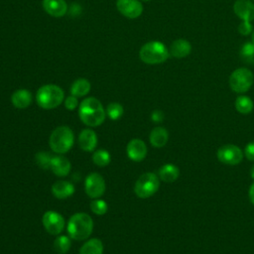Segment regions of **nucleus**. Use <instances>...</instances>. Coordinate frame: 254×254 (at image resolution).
Here are the masks:
<instances>
[{"instance_id":"28","label":"nucleus","mask_w":254,"mask_h":254,"mask_svg":"<svg viewBox=\"0 0 254 254\" xmlns=\"http://www.w3.org/2000/svg\"><path fill=\"white\" fill-rule=\"evenodd\" d=\"M106 115L111 120H118L123 115V106L118 102H111L106 107Z\"/></svg>"},{"instance_id":"31","label":"nucleus","mask_w":254,"mask_h":254,"mask_svg":"<svg viewBox=\"0 0 254 254\" xmlns=\"http://www.w3.org/2000/svg\"><path fill=\"white\" fill-rule=\"evenodd\" d=\"M64 107L67 110H74L77 107V105H78L77 97H75L73 95H69L66 98H64Z\"/></svg>"},{"instance_id":"24","label":"nucleus","mask_w":254,"mask_h":254,"mask_svg":"<svg viewBox=\"0 0 254 254\" xmlns=\"http://www.w3.org/2000/svg\"><path fill=\"white\" fill-rule=\"evenodd\" d=\"M254 103L252 99L246 95H240L235 100V108L241 114H248L253 110Z\"/></svg>"},{"instance_id":"8","label":"nucleus","mask_w":254,"mask_h":254,"mask_svg":"<svg viewBox=\"0 0 254 254\" xmlns=\"http://www.w3.org/2000/svg\"><path fill=\"white\" fill-rule=\"evenodd\" d=\"M42 223L47 232L52 235H60L65 226L64 216L55 210H47L42 217Z\"/></svg>"},{"instance_id":"26","label":"nucleus","mask_w":254,"mask_h":254,"mask_svg":"<svg viewBox=\"0 0 254 254\" xmlns=\"http://www.w3.org/2000/svg\"><path fill=\"white\" fill-rule=\"evenodd\" d=\"M110 161H111L110 153L106 150L99 149L95 151L92 155V162L98 167H105L110 163Z\"/></svg>"},{"instance_id":"20","label":"nucleus","mask_w":254,"mask_h":254,"mask_svg":"<svg viewBox=\"0 0 254 254\" xmlns=\"http://www.w3.org/2000/svg\"><path fill=\"white\" fill-rule=\"evenodd\" d=\"M168 139H169V133H168L167 129L164 127H161V126L155 127L151 131L150 136H149L150 143L155 148L164 147L167 144Z\"/></svg>"},{"instance_id":"6","label":"nucleus","mask_w":254,"mask_h":254,"mask_svg":"<svg viewBox=\"0 0 254 254\" xmlns=\"http://www.w3.org/2000/svg\"><path fill=\"white\" fill-rule=\"evenodd\" d=\"M160 187L159 177L154 173L141 175L135 183L134 191L140 198H148L155 194Z\"/></svg>"},{"instance_id":"19","label":"nucleus","mask_w":254,"mask_h":254,"mask_svg":"<svg viewBox=\"0 0 254 254\" xmlns=\"http://www.w3.org/2000/svg\"><path fill=\"white\" fill-rule=\"evenodd\" d=\"M169 52L170 55L175 58H186L191 52V45L189 41L185 39H178L172 43Z\"/></svg>"},{"instance_id":"38","label":"nucleus","mask_w":254,"mask_h":254,"mask_svg":"<svg viewBox=\"0 0 254 254\" xmlns=\"http://www.w3.org/2000/svg\"><path fill=\"white\" fill-rule=\"evenodd\" d=\"M142 1H150V0H142Z\"/></svg>"},{"instance_id":"23","label":"nucleus","mask_w":254,"mask_h":254,"mask_svg":"<svg viewBox=\"0 0 254 254\" xmlns=\"http://www.w3.org/2000/svg\"><path fill=\"white\" fill-rule=\"evenodd\" d=\"M103 244L98 238H91L84 242L79 249V254H102Z\"/></svg>"},{"instance_id":"32","label":"nucleus","mask_w":254,"mask_h":254,"mask_svg":"<svg viewBox=\"0 0 254 254\" xmlns=\"http://www.w3.org/2000/svg\"><path fill=\"white\" fill-rule=\"evenodd\" d=\"M252 25L249 21H242L238 26V32L243 36L249 35L252 32Z\"/></svg>"},{"instance_id":"11","label":"nucleus","mask_w":254,"mask_h":254,"mask_svg":"<svg viewBox=\"0 0 254 254\" xmlns=\"http://www.w3.org/2000/svg\"><path fill=\"white\" fill-rule=\"evenodd\" d=\"M117 10L126 18L136 19L143 13V5L139 0H117Z\"/></svg>"},{"instance_id":"27","label":"nucleus","mask_w":254,"mask_h":254,"mask_svg":"<svg viewBox=\"0 0 254 254\" xmlns=\"http://www.w3.org/2000/svg\"><path fill=\"white\" fill-rule=\"evenodd\" d=\"M240 57L243 62L254 64V43L253 42H246L243 44L240 50Z\"/></svg>"},{"instance_id":"35","label":"nucleus","mask_w":254,"mask_h":254,"mask_svg":"<svg viewBox=\"0 0 254 254\" xmlns=\"http://www.w3.org/2000/svg\"><path fill=\"white\" fill-rule=\"evenodd\" d=\"M249 199L251 203L254 204V183H252L249 188Z\"/></svg>"},{"instance_id":"13","label":"nucleus","mask_w":254,"mask_h":254,"mask_svg":"<svg viewBox=\"0 0 254 254\" xmlns=\"http://www.w3.org/2000/svg\"><path fill=\"white\" fill-rule=\"evenodd\" d=\"M233 10L242 21L254 20V3L250 0H237L233 5Z\"/></svg>"},{"instance_id":"7","label":"nucleus","mask_w":254,"mask_h":254,"mask_svg":"<svg viewBox=\"0 0 254 254\" xmlns=\"http://www.w3.org/2000/svg\"><path fill=\"white\" fill-rule=\"evenodd\" d=\"M254 75L252 71L246 67H239L232 71L229 76L230 88L237 93H244L252 86Z\"/></svg>"},{"instance_id":"25","label":"nucleus","mask_w":254,"mask_h":254,"mask_svg":"<svg viewBox=\"0 0 254 254\" xmlns=\"http://www.w3.org/2000/svg\"><path fill=\"white\" fill-rule=\"evenodd\" d=\"M71 246L70 237L66 235H58L54 241V249L58 254H65Z\"/></svg>"},{"instance_id":"10","label":"nucleus","mask_w":254,"mask_h":254,"mask_svg":"<svg viewBox=\"0 0 254 254\" xmlns=\"http://www.w3.org/2000/svg\"><path fill=\"white\" fill-rule=\"evenodd\" d=\"M217 159L222 164L234 166L241 163L243 153L239 147L232 144H227L221 146L217 150Z\"/></svg>"},{"instance_id":"2","label":"nucleus","mask_w":254,"mask_h":254,"mask_svg":"<svg viewBox=\"0 0 254 254\" xmlns=\"http://www.w3.org/2000/svg\"><path fill=\"white\" fill-rule=\"evenodd\" d=\"M67 234L71 239L80 241L87 239L93 230L92 218L84 212H77L72 214L66 226Z\"/></svg>"},{"instance_id":"3","label":"nucleus","mask_w":254,"mask_h":254,"mask_svg":"<svg viewBox=\"0 0 254 254\" xmlns=\"http://www.w3.org/2000/svg\"><path fill=\"white\" fill-rule=\"evenodd\" d=\"M64 100V92L59 85H42L36 93V101L43 109L57 108Z\"/></svg>"},{"instance_id":"22","label":"nucleus","mask_w":254,"mask_h":254,"mask_svg":"<svg viewBox=\"0 0 254 254\" xmlns=\"http://www.w3.org/2000/svg\"><path fill=\"white\" fill-rule=\"evenodd\" d=\"M91 84L86 78H77L75 79L70 86V94L75 97H82L88 94L90 91Z\"/></svg>"},{"instance_id":"14","label":"nucleus","mask_w":254,"mask_h":254,"mask_svg":"<svg viewBox=\"0 0 254 254\" xmlns=\"http://www.w3.org/2000/svg\"><path fill=\"white\" fill-rule=\"evenodd\" d=\"M44 10L51 16L60 18L67 12V4L64 0H43Z\"/></svg>"},{"instance_id":"5","label":"nucleus","mask_w":254,"mask_h":254,"mask_svg":"<svg viewBox=\"0 0 254 254\" xmlns=\"http://www.w3.org/2000/svg\"><path fill=\"white\" fill-rule=\"evenodd\" d=\"M74 144V135L67 126L57 127L50 135L49 145L53 152L57 154L67 153Z\"/></svg>"},{"instance_id":"9","label":"nucleus","mask_w":254,"mask_h":254,"mask_svg":"<svg viewBox=\"0 0 254 254\" xmlns=\"http://www.w3.org/2000/svg\"><path fill=\"white\" fill-rule=\"evenodd\" d=\"M105 189V181L98 173H91L84 180L85 193L91 198H99L102 196Z\"/></svg>"},{"instance_id":"18","label":"nucleus","mask_w":254,"mask_h":254,"mask_svg":"<svg viewBox=\"0 0 254 254\" xmlns=\"http://www.w3.org/2000/svg\"><path fill=\"white\" fill-rule=\"evenodd\" d=\"M33 100L32 93L25 88L17 89L16 91L13 92L11 95V102L12 104L19 109H25L27 108Z\"/></svg>"},{"instance_id":"30","label":"nucleus","mask_w":254,"mask_h":254,"mask_svg":"<svg viewBox=\"0 0 254 254\" xmlns=\"http://www.w3.org/2000/svg\"><path fill=\"white\" fill-rule=\"evenodd\" d=\"M90 209L93 213H95L97 215H103L107 212L108 206H107V203L105 202V200L100 199V198H94L90 202Z\"/></svg>"},{"instance_id":"29","label":"nucleus","mask_w":254,"mask_h":254,"mask_svg":"<svg viewBox=\"0 0 254 254\" xmlns=\"http://www.w3.org/2000/svg\"><path fill=\"white\" fill-rule=\"evenodd\" d=\"M53 156L48 153V152H39L35 156V160L37 165L44 169V170H49L51 169V161H52Z\"/></svg>"},{"instance_id":"4","label":"nucleus","mask_w":254,"mask_h":254,"mask_svg":"<svg viewBox=\"0 0 254 254\" xmlns=\"http://www.w3.org/2000/svg\"><path fill=\"white\" fill-rule=\"evenodd\" d=\"M170 56L167 47L159 41H151L144 44L140 51V60L147 64H158L166 62Z\"/></svg>"},{"instance_id":"15","label":"nucleus","mask_w":254,"mask_h":254,"mask_svg":"<svg viewBox=\"0 0 254 254\" xmlns=\"http://www.w3.org/2000/svg\"><path fill=\"white\" fill-rule=\"evenodd\" d=\"M78 146L85 152L93 151L97 146V135L91 129H83L78 135Z\"/></svg>"},{"instance_id":"36","label":"nucleus","mask_w":254,"mask_h":254,"mask_svg":"<svg viewBox=\"0 0 254 254\" xmlns=\"http://www.w3.org/2000/svg\"><path fill=\"white\" fill-rule=\"evenodd\" d=\"M250 176H251V178L254 180V165L251 167V170H250Z\"/></svg>"},{"instance_id":"21","label":"nucleus","mask_w":254,"mask_h":254,"mask_svg":"<svg viewBox=\"0 0 254 254\" xmlns=\"http://www.w3.org/2000/svg\"><path fill=\"white\" fill-rule=\"evenodd\" d=\"M159 178L165 183H173L180 176V170L173 164H165L159 169Z\"/></svg>"},{"instance_id":"1","label":"nucleus","mask_w":254,"mask_h":254,"mask_svg":"<svg viewBox=\"0 0 254 254\" xmlns=\"http://www.w3.org/2000/svg\"><path fill=\"white\" fill-rule=\"evenodd\" d=\"M78 116L82 123L89 127L101 125L106 117L102 103L95 97L84 98L78 107Z\"/></svg>"},{"instance_id":"34","label":"nucleus","mask_w":254,"mask_h":254,"mask_svg":"<svg viewBox=\"0 0 254 254\" xmlns=\"http://www.w3.org/2000/svg\"><path fill=\"white\" fill-rule=\"evenodd\" d=\"M151 119L153 122L159 123L164 120V113L161 110H154L151 114Z\"/></svg>"},{"instance_id":"17","label":"nucleus","mask_w":254,"mask_h":254,"mask_svg":"<svg viewBox=\"0 0 254 254\" xmlns=\"http://www.w3.org/2000/svg\"><path fill=\"white\" fill-rule=\"evenodd\" d=\"M74 186L67 181H57L52 186V192L54 196L60 199H64L71 196L74 193Z\"/></svg>"},{"instance_id":"33","label":"nucleus","mask_w":254,"mask_h":254,"mask_svg":"<svg viewBox=\"0 0 254 254\" xmlns=\"http://www.w3.org/2000/svg\"><path fill=\"white\" fill-rule=\"evenodd\" d=\"M244 155L249 161H254V141L246 145L244 149Z\"/></svg>"},{"instance_id":"16","label":"nucleus","mask_w":254,"mask_h":254,"mask_svg":"<svg viewBox=\"0 0 254 254\" xmlns=\"http://www.w3.org/2000/svg\"><path fill=\"white\" fill-rule=\"evenodd\" d=\"M71 165L67 158L62 155L53 156L51 161V170L58 177H65L70 172Z\"/></svg>"},{"instance_id":"12","label":"nucleus","mask_w":254,"mask_h":254,"mask_svg":"<svg viewBox=\"0 0 254 254\" xmlns=\"http://www.w3.org/2000/svg\"><path fill=\"white\" fill-rule=\"evenodd\" d=\"M147 146L141 139L135 138L128 142L126 147V153L130 160L133 162H141L147 156Z\"/></svg>"},{"instance_id":"37","label":"nucleus","mask_w":254,"mask_h":254,"mask_svg":"<svg viewBox=\"0 0 254 254\" xmlns=\"http://www.w3.org/2000/svg\"><path fill=\"white\" fill-rule=\"evenodd\" d=\"M251 39H252V42L254 43V31H252V36H251Z\"/></svg>"}]
</instances>
